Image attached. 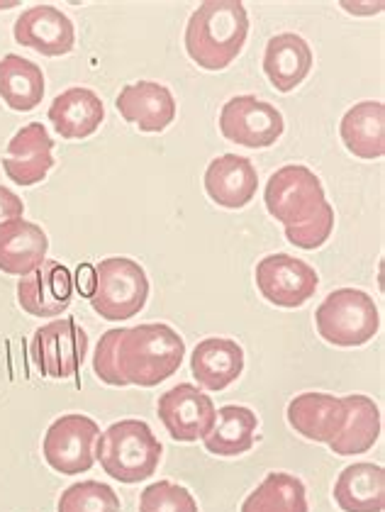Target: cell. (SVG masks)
I'll return each instance as SVG.
<instances>
[{"label":"cell","instance_id":"6da1fadb","mask_svg":"<svg viewBox=\"0 0 385 512\" xmlns=\"http://www.w3.org/2000/svg\"><path fill=\"white\" fill-rule=\"evenodd\" d=\"M249 15L239 0H205L186 25V52L200 69L222 71L242 52Z\"/></svg>","mask_w":385,"mask_h":512},{"label":"cell","instance_id":"7a4b0ae2","mask_svg":"<svg viewBox=\"0 0 385 512\" xmlns=\"http://www.w3.org/2000/svg\"><path fill=\"white\" fill-rule=\"evenodd\" d=\"M183 359L186 342L164 322L127 327L117 342V369L127 386H159L181 369Z\"/></svg>","mask_w":385,"mask_h":512},{"label":"cell","instance_id":"3957f363","mask_svg":"<svg viewBox=\"0 0 385 512\" xmlns=\"http://www.w3.org/2000/svg\"><path fill=\"white\" fill-rule=\"evenodd\" d=\"M164 447L144 420L113 422L96 442V461L115 481L142 483L152 478L161 464Z\"/></svg>","mask_w":385,"mask_h":512},{"label":"cell","instance_id":"277c9868","mask_svg":"<svg viewBox=\"0 0 385 512\" xmlns=\"http://www.w3.org/2000/svg\"><path fill=\"white\" fill-rule=\"evenodd\" d=\"M315 327L332 347H364L381 330V315L368 293L356 288H339L320 303Z\"/></svg>","mask_w":385,"mask_h":512},{"label":"cell","instance_id":"5b68a950","mask_svg":"<svg viewBox=\"0 0 385 512\" xmlns=\"http://www.w3.org/2000/svg\"><path fill=\"white\" fill-rule=\"evenodd\" d=\"M91 305L108 322H125L139 315L149 298V278L137 261L110 256L93 266Z\"/></svg>","mask_w":385,"mask_h":512},{"label":"cell","instance_id":"8992f818","mask_svg":"<svg viewBox=\"0 0 385 512\" xmlns=\"http://www.w3.org/2000/svg\"><path fill=\"white\" fill-rule=\"evenodd\" d=\"M98 437V422L88 415H61L49 425L42 439L44 461L61 476H78V473L91 471L96 464Z\"/></svg>","mask_w":385,"mask_h":512},{"label":"cell","instance_id":"52a82bcc","mask_svg":"<svg viewBox=\"0 0 385 512\" xmlns=\"http://www.w3.org/2000/svg\"><path fill=\"white\" fill-rule=\"evenodd\" d=\"M264 200L271 217L290 227L300 225L320 210L325 203V188L308 166L288 164L269 178Z\"/></svg>","mask_w":385,"mask_h":512},{"label":"cell","instance_id":"ba28073f","mask_svg":"<svg viewBox=\"0 0 385 512\" xmlns=\"http://www.w3.org/2000/svg\"><path fill=\"white\" fill-rule=\"evenodd\" d=\"M30 352L39 374L64 381L81 371L88 354V335L76 320L61 317L39 327L32 337Z\"/></svg>","mask_w":385,"mask_h":512},{"label":"cell","instance_id":"9c48e42d","mask_svg":"<svg viewBox=\"0 0 385 512\" xmlns=\"http://www.w3.org/2000/svg\"><path fill=\"white\" fill-rule=\"evenodd\" d=\"M286 130L281 110L254 96H237L227 100L220 113L222 137L239 147L266 149L281 139Z\"/></svg>","mask_w":385,"mask_h":512},{"label":"cell","instance_id":"30bf717a","mask_svg":"<svg viewBox=\"0 0 385 512\" xmlns=\"http://www.w3.org/2000/svg\"><path fill=\"white\" fill-rule=\"evenodd\" d=\"M320 276L290 254H269L256 264V288L276 308H300L315 296Z\"/></svg>","mask_w":385,"mask_h":512},{"label":"cell","instance_id":"8fae6325","mask_svg":"<svg viewBox=\"0 0 385 512\" xmlns=\"http://www.w3.org/2000/svg\"><path fill=\"white\" fill-rule=\"evenodd\" d=\"M156 415L164 422L166 432L176 442H198L205 439L215 425L217 408L208 393L195 388L193 383H178L166 391L156 403Z\"/></svg>","mask_w":385,"mask_h":512},{"label":"cell","instance_id":"7c38bea8","mask_svg":"<svg viewBox=\"0 0 385 512\" xmlns=\"http://www.w3.org/2000/svg\"><path fill=\"white\" fill-rule=\"evenodd\" d=\"M74 300V278L64 264L44 259V264L18 281V303L32 317H59Z\"/></svg>","mask_w":385,"mask_h":512},{"label":"cell","instance_id":"4fadbf2b","mask_svg":"<svg viewBox=\"0 0 385 512\" xmlns=\"http://www.w3.org/2000/svg\"><path fill=\"white\" fill-rule=\"evenodd\" d=\"M13 37L20 47L35 49L42 57H66L76 44L69 15L54 5H32L15 20Z\"/></svg>","mask_w":385,"mask_h":512},{"label":"cell","instance_id":"5bb4252c","mask_svg":"<svg viewBox=\"0 0 385 512\" xmlns=\"http://www.w3.org/2000/svg\"><path fill=\"white\" fill-rule=\"evenodd\" d=\"M54 139L42 122H30L13 135L3 157V171L18 186H37L54 169Z\"/></svg>","mask_w":385,"mask_h":512},{"label":"cell","instance_id":"9a60e30c","mask_svg":"<svg viewBox=\"0 0 385 512\" xmlns=\"http://www.w3.org/2000/svg\"><path fill=\"white\" fill-rule=\"evenodd\" d=\"M288 425L310 442L329 444L347 422V405L329 393H300L288 403Z\"/></svg>","mask_w":385,"mask_h":512},{"label":"cell","instance_id":"2e32d148","mask_svg":"<svg viewBox=\"0 0 385 512\" xmlns=\"http://www.w3.org/2000/svg\"><path fill=\"white\" fill-rule=\"evenodd\" d=\"M256 186H259V174L247 157L222 154L205 169V193L220 208L239 210L249 205L256 196Z\"/></svg>","mask_w":385,"mask_h":512},{"label":"cell","instance_id":"e0dca14e","mask_svg":"<svg viewBox=\"0 0 385 512\" xmlns=\"http://www.w3.org/2000/svg\"><path fill=\"white\" fill-rule=\"evenodd\" d=\"M117 113L142 132H164L176 120V100L156 81L130 83L115 100Z\"/></svg>","mask_w":385,"mask_h":512},{"label":"cell","instance_id":"ac0fdd59","mask_svg":"<svg viewBox=\"0 0 385 512\" xmlns=\"http://www.w3.org/2000/svg\"><path fill=\"white\" fill-rule=\"evenodd\" d=\"M49 237L37 222L20 220L5 222L0 227V271L8 276H27L39 269L47 259Z\"/></svg>","mask_w":385,"mask_h":512},{"label":"cell","instance_id":"d6986e66","mask_svg":"<svg viewBox=\"0 0 385 512\" xmlns=\"http://www.w3.org/2000/svg\"><path fill=\"white\" fill-rule=\"evenodd\" d=\"M244 371V349L234 339L210 337L198 342L191 354V374L205 391L230 388Z\"/></svg>","mask_w":385,"mask_h":512},{"label":"cell","instance_id":"ffe728a7","mask_svg":"<svg viewBox=\"0 0 385 512\" xmlns=\"http://www.w3.org/2000/svg\"><path fill=\"white\" fill-rule=\"evenodd\" d=\"M312 69L310 44L295 32L271 37L264 52V74L278 93H290L308 79Z\"/></svg>","mask_w":385,"mask_h":512},{"label":"cell","instance_id":"44dd1931","mask_svg":"<svg viewBox=\"0 0 385 512\" xmlns=\"http://www.w3.org/2000/svg\"><path fill=\"white\" fill-rule=\"evenodd\" d=\"M105 120L103 100L91 88H66L54 98L49 108V122L54 125L59 137L64 139H86L98 130Z\"/></svg>","mask_w":385,"mask_h":512},{"label":"cell","instance_id":"7402d4cb","mask_svg":"<svg viewBox=\"0 0 385 512\" xmlns=\"http://www.w3.org/2000/svg\"><path fill=\"white\" fill-rule=\"evenodd\" d=\"M334 503L342 512H383L385 471L383 466L359 461L339 473L334 483Z\"/></svg>","mask_w":385,"mask_h":512},{"label":"cell","instance_id":"603a6c76","mask_svg":"<svg viewBox=\"0 0 385 512\" xmlns=\"http://www.w3.org/2000/svg\"><path fill=\"white\" fill-rule=\"evenodd\" d=\"M344 147L359 159H381L385 154V108L378 100L356 103L339 125Z\"/></svg>","mask_w":385,"mask_h":512},{"label":"cell","instance_id":"cb8c5ba5","mask_svg":"<svg viewBox=\"0 0 385 512\" xmlns=\"http://www.w3.org/2000/svg\"><path fill=\"white\" fill-rule=\"evenodd\" d=\"M342 400L347 405V422L329 442V449L339 456L366 454L381 437V410L368 395L361 393H351Z\"/></svg>","mask_w":385,"mask_h":512},{"label":"cell","instance_id":"d4e9b609","mask_svg":"<svg viewBox=\"0 0 385 512\" xmlns=\"http://www.w3.org/2000/svg\"><path fill=\"white\" fill-rule=\"evenodd\" d=\"M256 427H259V417L254 410L244 408V405H225L217 410L215 425L203 439V444L215 456H225V459L242 456L254 447Z\"/></svg>","mask_w":385,"mask_h":512},{"label":"cell","instance_id":"484cf974","mask_svg":"<svg viewBox=\"0 0 385 512\" xmlns=\"http://www.w3.org/2000/svg\"><path fill=\"white\" fill-rule=\"evenodd\" d=\"M0 98L15 113L35 110L44 98V74L30 59L8 54L0 59Z\"/></svg>","mask_w":385,"mask_h":512},{"label":"cell","instance_id":"4316f807","mask_svg":"<svg viewBox=\"0 0 385 512\" xmlns=\"http://www.w3.org/2000/svg\"><path fill=\"white\" fill-rule=\"evenodd\" d=\"M242 512H310L305 483L293 473L271 471L247 495Z\"/></svg>","mask_w":385,"mask_h":512},{"label":"cell","instance_id":"83f0119b","mask_svg":"<svg viewBox=\"0 0 385 512\" xmlns=\"http://www.w3.org/2000/svg\"><path fill=\"white\" fill-rule=\"evenodd\" d=\"M57 512H122V505L108 483L81 481L59 495Z\"/></svg>","mask_w":385,"mask_h":512},{"label":"cell","instance_id":"f1b7e54d","mask_svg":"<svg viewBox=\"0 0 385 512\" xmlns=\"http://www.w3.org/2000/svg\"><path fill=\"white\" fill-rule=\"evenodd\" d=\"M139 512H198V500L186 486L156 481L139 495Z\"/></svg>","mask_w":385,"mask_h":512},{"label":"cell","instance_id":"f546056e","mask_svg":"<svg viewBox=\"0 0 385 512\" xmlns=\"http://www.w3.org/2000/svg\"><path fill=\"white\" fill-rule=\"evenodd\" d=\"M332 232H334V208L325 200V203L320 205V210H317L312 217H308V220L300 222V225L286 227V239L293 244V247L308 249V252H312V249H320L322 244L332 237Z\"/></svg>","mask_w":385,"mask_h":512},{"label":"cell","instance_id":"4dcf8cb0","mask_svg":"<svg viewBox=\"0 0 385 512\" xmlns=\"http://www.w3.org/2000/svg\"><path fill=\"white\" fill-rule=\"evenodd\" d=\"M122 330H108L103 337H100L96 354H93V374H96L105 386L125 388V378L120 376V369H117V342H120Z\"/></svg>","mask_w":385,"mask_h":512},{"label":"cell","instance_id":"1f68e13d","mask_svg":"<svg viewBox=\"0 0 385 512\" xmlns=\"http://www.w3.org/2000/svg\"><path fill=\"white\" fill-rule=\"evenodd\" d=\"M22 213H25V203H22L10 188L0 186V227H3L5 222L20 220Z\"/></svg>","mask_w":385,"mask_h":512},{"label":"cell","instance_id":"d6a6232c","mask_svg":"<svg viewBox=\"0 0 385 512\" xmlns=\"http://www.w3.org/2000/svg\"><path fill=\"white\" fill-rule=\"evenodd\" d=\"M93 281H96V274H93V266L83 264L81 269H78V291H81V296L91 298Z\"/></svg>","mask_w":385,"mask_h":512}]
</instances>
